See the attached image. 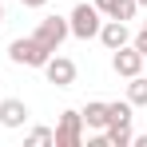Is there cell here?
I'll list each match as a JSON object with an SVG mask.
<instances>
[{
	"label": "cell",
	"instance_id": "cell-1",
	"mask_svg": "<svg viewBox=\"0 0 147 147\" xmlns=\"http://www.w3.org/2000/svg\"><path fill=\"white\" fill-rule=\"evenodd\" d=\"M99 24H103V12H99L96 4H76L72 12H68V32H72L76 40H96L99 36Z\"/></svg>",
	"mask_w": 147,
	"mask_h": 147
},
{
	"label": "cell",
	"instance_id": "cell-2",
	"mask_svg": "<svg viewBox=\"0 0 147 147\" xmlns=\"http://www.w3.org/2000/svg\"><path fill=\"white\" fill-rule=\"evenodd\" d=\"M84 143V115L80 111H60V123L52 127V147H80Z\"/></svg>",
	"mask_w": 147,
	"mask_h": 147
},
{
	"label": "cell",
	"instance_id": "cell-3",
	"mask_svg": "<svg viewBox=\"0 0 147 147\" xmlns=\"http://www.w3.org/2000/svg\"><path fill=\"white\" fill-rule=\"evenodd\" d=\"M48 48H40L36 44V36H20V40H12L8 44V60L12 64H24V68H44L48 64Z\"/></svg>",
	"mask_w": 147,
	"mask_h": 147
},
{
	"label": "cell",
	"instance_id": "cell-4",
	"mask_svg": "<svg viewBox=\"0 0 147 147\" xmlns=\"http://www.w3.org/2000/svg\"><path fill=\"white\" fill-rule=\"evenodd\" d=\"M32 36H36V44H40V48L60 52V44L72 36V32H68V16H44V20L36 24V32H32Z\"/></svg>",
	"mask_w": 147,
	"mask_h": 147
},
{
	"label": "cell",
	"instance_id": "cell-5",
	"mask_svg": "<svg viewBox=\"0 0 147 147\" xmlns=\"http://www.w3.org/2000/svg\"><path fill=\"white\" fill-rule=\"evenodd\" d=\"M111 68H115V76H123V80L139 76L143 72V52H135L131 44H123V48L111 52Z\"/></svg>",
	"mask_w": 147,
	"mask_h": 147
},
{
	"label": "cell",
	"instance_id": "cell-6",
	"mask_svg": "<svg viewBox=\"0 0 147 147\" xmlns=\"http://www.w3.org/2000/svg\"><path fill=\"white\" fill-rule=\"evenodd\" d=\"M44 76H48V84H56V88H72L76 84V64L68 56H56L52 52L48 64H44Z\"/></svg>",
	"mask_w": 147,
	"mask_h": 147
},
{
	"label": "cell",
	"instance_id": "cell-7",
	"mask_svg": "<svg viewBox=\"0 0 147 147\" xmlns=\"http://www.w3.org/2000/svg\"><path fill=\"white\" fill-rule=\"evenodd\" d=\"M28 103L24 99H16V96H8V99H0V127H8V131H16V127H24L28 123Z\"/></svg>",
	"mask_w": 147,
	"mask_h": 147
},
{
	"label": "cell",
	"instance_id": "cell-8",
	"mask_svg": "<svg viewBox=\"0 0 147 147\" xmlns=\"http://www.w3.org/2000/svg\"><path fill=\"white\" fill-rule=\"evenodd\" d=\"M96 40H99L107 52H115V48H123V44H131V32H127L123 20H111V16H107V20L99 24V36H96Z\"/></svg>",
	"mask_w": 147,
	"mask_h": 147
},
{
	"label": "cell",
	"instance_id": "cell-9",
	"mask_svg": "<svg viewBox=\"0 0 147 147\" xmlns=\"http://www.w3.org/2000/svg\"><path fill=\"white\" fill-rule=\"evenodd\" d=\"M84 127H92V131H103L107 127V103L103 99H92V103H84Z\"/></svg>",
	"mask_w": 147,
	"mask_h": 147
},
{
	"label": "cell",
	"instance_id": "cell-10",
	"mask_svg": "<svg viewBox=\"0 0 147 147\" xmlns=\"http://www.w3.org/2000/svg\"><path fill=\"white\" fill-rule=\"evenodd\" d=\"M103 139L107 147H131L135 131H131V123H111V127H103Z\"/></svg>",
	"mask_w": 147,
	"mask_h": 147
},
{
	"label": "cell",
	"instance_id": "cell-11",
	"mask_svg": "<svg viewBox=\"0 0 147 147\" xmlns=\"http://www.w3.org/2000/svg\"><path fill=\"white\" fill-rule=\"evenodd\" d=\"M127 99H131V107H147V76H131V84H127Z\"/></svg>",
	"mask_w": 147,
	"mask_h": 147
},
{
	"label": "cell",
	"instance_id": "cell-12",
	"mask_svg": "<svg viewBox=\"0 0 147 147\" xmlns=\"http://www.w3.org/2000/svg\"><path fill=\"white\" fill-rule=\"evenodd\" d=\"M111 123H131V99L107 103V127H111Z\"/></svg>",
	"mask_w": 147,
	"mask_h": 147
},
{
	"label": "cell",
	"instance_id": "cell-13",
	"mask_svg": "<svg viewBox=\"0 0 147 147\" xmlns=\"http://www.w3.org/2000/svg\"><path fill=\"white\" fill-rule=\"evenodd\" d=\"M135 12H139V0H115L107 16H111V20H123V24H127V20H135Z\"/></svg>",
	"mask_w": 147,
	"mask_h": 147
},
{
	"label": "cell",
	"instance_id": "cell-14",
	"mask_svg": "<svg viewBox=\"0 0 147 147\" xmlns=\"http://www.w3.org/2000/svg\"><path fill=\"white\" fill-rule=\"evenodd\" d=\"M28 147H52V127H32L28 131Z\"/></svg>",
	"mask_w": 147,
	"mask_h": 147
},
{
	"label": "cell",
	"instance_id": "cell-15",
	"mask_svg": "<svg viewBox=\"0 0 147 147\" xmlns=\"http://www.w3.org/2000/svg\"><path fill=\"white\" fill-rule=\"evenodd\" d=\"M131 48H135V52H143V60H147V20H143V28L131 36Z\"/></svg>",
	"mask_w": 147,
	"mask_h": 147
},
{
	"label": "cell",
	"instance_id": "cell-16",
	"mask_svg": "<svg viewBox=\"0 0 147 147\" xmlns=\"http://www.w3.org/2000/svg\"><path fill=\"white\" fill-rule=\"evenodd\" d=\"M92 4H96L99 12H103V16H107V12H111V4H115V0H92Z\"/></svg>",
	"mask_w": 147,
	"mask_h": 147
},
{
	"label": "cell",
	"instance_id": "cell-17",
	"mask_svg": "<svg viewBox=\"0 0 147 147\" xmlns=\"http://www.w3.org/2000/svg\"><path fill=\"white\" fill-rule=\"evenodd\" d=\"M20 4H24V8H44L48 0H20Z\"/></svg>",
	"mask_w": 147,
	"mask_h": 147
},
{
	"label": "cell",
	"instance_id": "cell-18",
	"mask_svg": "<svg viewBox=\"0 0 147 147\" xmlns=\"http://www.w3.org/2000/svg\"><path fill=\"white\" fill-rule=\"evenodd\" d=\"M131 143H135V147H147V135H135V139H131Z\"/></svg>",
	"mask_w": 147,
	"mask_h": 147
},
{
	"label": "cell",
	"instance_id": "cell-19",
	"mask_svg": "<svg viewBox=\"0 0 147 147\" xmlns=\"http://www.w3.org/2000/svg\"><path fill=\"white\" fill-rule=\"evenodd\" d=\"M0 24H4V4H0Z\"/></svg>",
	"mask_w": 147,
	"mask_h": 147
},
{
	"label": "cell",
	"instance_id": "cell-20",
	"mask_svg": "<svg viewBox=\"0 0 147 147\" xmlns=\"http://www.w3.org/2000/svg\"><path fill=\"white\" fill-rule=\"evenodd\" d=\"M139 8H147V0H139Z\"/></svg>",
	"mask_w": 147,
	"mask_h": 147
}]
</instances>
